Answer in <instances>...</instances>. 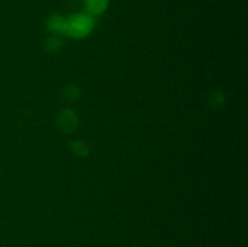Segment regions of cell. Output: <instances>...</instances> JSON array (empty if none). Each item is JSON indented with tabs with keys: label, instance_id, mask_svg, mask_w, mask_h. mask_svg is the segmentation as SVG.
<instances>
[{
	"label": "cell",
	"instance_id": "3",
	"mask_svg": "<svg viewBox=\"0 0 248 247\" xmlns=\"http://www.w3.org/2000/svg\"><path fill=\"white\" fill-rule=\"evenodd\" d=\"M108 4L109 0H84L86 14L91 15V16L103 14L108 7Z\"/></svg>",
	"mask_w": 248,
	"mask_h": 247
},
{
	"label": "cell",
	"instance_id": "2",
	"mask_svg": "<svg viewBox=\"0 0 248 247\" xmlns=\"http://www.w3.org/2000/svg\"><path fill=\"white\" fill-rule=\"evenodd\" d=\"M57 125L63 132L70 133L78 126V118L75 113L70 109H64L57 116Z\"/></svg>",
	"mask_w": 248,
	"mask_h": 247
},
{
	"label": "cell",
	"instance_id": "5",
	"mask_svg": "<svg viewBox=\"0 0 248 247\" xmlns=\"http://www.w3.org/2000/svg\"><path fill=\"white\" fill-rule=\"evenodd\" d=\"M61 46H62V41H61V39L57 35L50 36L46 40V48H47L48 52H57L61 48Z\"/></svg>",
	"mask_w": 248,
	"mask_h": 247
},
{
	"label": "cell",
	"instance_id": "7",
	"mask_svg": "<svg viewBox=\"0 0 248 247\" xmlns=\"http://www.w3.org/2000/svg\"><path fill=\"white\" fill-rule=\"evenodd\" d=\"M64 96L67 97V98H69L70 101H73V99H75L78 97V94H79V91H78V89L75 86H69L65 89L64 91Z\"/></svg>",
	"mask_w": 248,
	"mask_h": 247
},
{
	"label": "cell",
	"instance_id": "1",
	"mask_svg": "<svg viewBox=\"0 0 248 247\" xmlns=\"http://www.w3.org/2000/svg\"><path fill=\"white\" fill-rule=\"evenodd\" d=\"M93 16L89 14H75L65 21L64 35L74 39H81L89 35L93 29Z\"/></svg>",
	"mask_w": 248,
	"mask_h": 247
},
{
	"label": "cell",
	"instance_id": "6",
	"mask_svg": "<svg viewBox=\"0 0 248 247\" xmlns=\"http://www.w3.org/2000/svg\"><path fill=\"white\" fill-rule=\"evenodd\" d=\"M72 149L75 154L81 155V156H84V155H86L87 153H89V148H87V145L85 144L84 142H79V140L72 142Z\"/></svg>",
	"mask_w": 248,
	"mask_h": 247
},
{
	"label": "cell",
	"instance_id": "4",
	"mask_svg": "<svg viewBox=\"0 0 248 247\" xmlns=\"http://www.w3.org/2000/svg\"><path fill=\"white\" fill-rule=\"evenodd\" d=\"M65 21H67V18L60 16V15H52L47 19V28L56 34H64Z\"/></svg>",
	"mask_w": 248,
	"mask_h": 247
}]
</instances>
